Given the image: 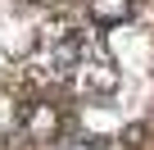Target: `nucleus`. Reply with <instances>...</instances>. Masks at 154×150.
<instances>
[{"label":"nucleus","mask_w":154,"mask_h":150,"mask_svg":"<svg viewBox=\"0 0 154 150\" xmlns=\"http://www.w3.org/2000/svg\"><path fill=\"white\" fill-rule=\"evenodd\" d=\"M77 73H82V78H77V87H82L86 96H109V91L118 87V78H113V68H109V59H100V55H95V59L86 55V64L77 68Z\"/></svg>","instance_id":"f257e3e1"},{"label":"nucleus","mask_w":154,"mask_h":150,"mask_svg":"<svg viewBox=\"0 0 154 150\" xmlns=\"http://www.w3.org/2000/svg\"><path fill=\"white\" fill-rule=\"evenodd\" d=\"M127 0H91V18L95 23H122L127 18Z\"/></svg>","instance_id":"f03ea898"}]
</instances>
